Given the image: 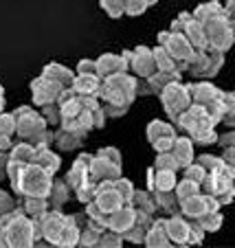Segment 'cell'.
I'll use <instances>...</instances> for the list:
<instances>
[{
    "label": "cell",
    "mask_w": 235,
    "mask_h": 248,
    "mask_svg": "<svg viewBox=\"0 0 235 248\" xmlns=\"http://www.w3.org/2000/svg\"><path fill=\"white\" fill-rule=\"evenodd\" d=\"M94 202L99 204V209L106 211V213H112V211L121 209L125 204V200L121 198V193L117 191L112 180H104V183H97L94 187Z\"/></svg>",
    "instance_id": "19"
},
{
    "label": "cell",
    "mask_w": 235,
    "mask_h": 248,
    "mask_svg": "<svg viewBox=\"0 0 235 248\" xmlns=\"http://www.w3.org/2000/svg\"><path fill=\"white\" fill-rule=\"evenodd\" d=\"M222 66H224V53L207 46L203 51H196V55L187 64V73L200 79H211L220 73Z\"/></svg>",
    "instance_id": "13"
},
{
    "label": "cell",
    "mask_w": 235,
    "mask_h": 248,
    "mask_svg": "<svg viewBox=\"0 0 235 248\" xmlns=\"http://www.w3.org/2000/svg\"><path fill=\"white\" fill-rule=\"evenodd\" d=\"M35 158V145L27 143V140H18L9 150V160H18V163H33Z\"/></svg>",
    "instance_id": "38"
},
{
    "label": "cell",
    "mask_w": 235,
    "mask_h": 248,
    "mask_svg": "<svg viewBox=\"0 0 235 248\" xmlns=\"http://www.w3.org/2000/svg\"><path fill=\"white\" fill-rule=\"evenodd\" d=\"M218 145L220 147H235V127H231L224 134H218Z\"/></svg>",
    "instance_id": "55"
},
{
    "label": "cell",
    "mask_w": 235,
    "mask_h": 248,
    "mask_svg": "<svg viewBox=\"0 0 235 248\" xmlns=\"http://www.w3.org/2000/svg\"><path fill=\"white\" fill-rule=\"evenodd\" d=\"M183 33H185V38L189 40V44H191L196 51H203V48L209 46L207 35H204V29H203V22H198V20L193 18V14H191V18L187 20V24H185Z\"/></svg>",
    "instance_id": "34"
},
{
    "label": "cell",
    "mask_w": 235,
    "mask_h": 248,
    "mask_svg": "<svg viewBox=\"0 0 235 248\" xmlns=\"http://www.w3.org/2000/svg\"><path fill=\"white\" fill-rule=\"evenodd\" d=\"M16 204H18V202H16V198L11 196V193H7L5 189H0V217L7 216L9 211H14Z\"/></svg>",
    "instance_id": "52"
},
{
    "label": "cell",
    "mask_w": 235,
    "mask_h": 248,
    "mask_svg": "<svg viewBox=\"0 0 235 248\" xmlns=\"http://www.w3.org/2000/svg\"><path fill=\"white\" fill-rule=\"evenodd\" d=\"M94 62H97V75L101 79L110 75H117V73H130V51H123L121 55H117V53H104V55H99Z\"/></svg>",
    "instance_id": "18"
},
{
    "label": "cell",
    "mask_w": 235,
    "mask_h": 248,
    "mask_svg": "<svg viewBox=\"0 0 235 248\" xmlns=\"http://www.w3.org/2000/svg\"><path fill=\"white\" fill-rule=\"evenodd\" d=\"M152 220H154V216H147V213H143V211H137V217H134L132 226L123 233V242L143 244L145 242V235H147V229H150Z\"/></svg>",
    "instance_id": "26"
},
{
    "label": "cell",
    "mask_w": 235,
    "mask_h": 248,
    "mask_svg": "<svg viewBox=\"0 0 235 248\" xmlns=\"http://www.w3.org/2000/svg\"><path fill=\"white\" fill-rule=\"evenodd\" d=\"M174 123L178 130H183L193 140V145H213V143H218V132H216L218 123L198 103H191Z\"/></svg>",
    "instance_id": "3"
},
{
    "label": "cell",
    "mask_w": 235,
    "mask_h": 248,
    "mask_svg": "<svg viewBox=\"0 0 235 248\" xmlns=\"http://www.w3.org/2000/svg\"><path fill=\"white\" fill-rule=\"evenodd\" d=\"M42 75H47V77H51V79H55L57 84H62L64 88H71L73 77H75V70L66 68L64 64L51 62V64H47V66L42 68Z\"/></svg>",
    "instance_id": "35"
},
{
    "label": "cell",
    "mask_w": 235,
    "mask_h": 248,
    "mask_svg": "<svg viewBox=\"0 0 235 248\" xmlns=\"http://www.w3.org/2000/svg\"><path fill=\"white\" fill-rule=\"evenodd\" d=\"M200 189L204 193H211L220 202V206L231 204L235 200V167H231L222 158L220 165H216L213 169L207 171L204 180L200 183Z\"/></svg>",
    "instance_id": "6"
},
{
    "label": "cell",
    "mask_w": 235,
    "mask_h": 248,
    "mask_svg": "<svg viewBox=\"0 0 235 248\" xmlns=\"http://www.w3.org/2000/svg\"><path fill=\"white\" fill-rule=\"evenodd\" d=\"M90 158H93V154H79L73 160L71 169L66 171L64 180L71 185L73 191H77L79 187L90 183Z\"/></svg>",
    "instance_id": "22"
},
{
    "label": "cell",
    "mask_w": 235,
    "mask_h": 248,
    "mask_svg": "<svg viewBox=\"0 0 235 248\" xmlns=\"http://www.w3.org/2000/svg\"><path fill=\"white\" fill-rule=\"evenodd\" d=\"M183 171V178H189V180H193V183H203L204 180V176H207V169L203 167V165L198 163V160H193V163H189L187 167H183L180 169Z\"/></svg>",
    "instance_id": "46"
},
{
    "label": "cell",
    "mask_w": 235,
    "mask_h": 248,
    "mask_svg": "<svg viewBox=\"0 0 235 248\" xmlns=\"http://www.w3.org/2000/svg\"><path fill=\"white\" fill-rule=\"evenodd\" d=\"M112 183H114V187H117V191L121 193L123 200L130 202L132 193H134V189H137V187H134V185H132L127 178H123V176H119V178H117V180H112Z\"/></svg>",
    "instance_id": "50"
},
{
    "label": "cell",
    "mask_w": 235,
    "mask_h": 248,
    "mask_svg": "<svg viewBox=\"0 0 235 248\" xmlns=\"http://www.w3.org/2000/svg\"><path fill=\"white\" fill-rule=\"evenodd\" d=\"M156 2H158V0H147V5H150V7H152V5H156Z\"/></svg>",
    "instance_id": "63"
},
{
    "label": "cell",
    "mask_w": 235,
    "mask_h": 248,
    "mask_svg": "<svg viewBox=\"0 0 235 248\" xmlns=\"http://www.w3.org/2000/svg\"><path fill=\"white\" fill-rule=\"evenodd\" d=\"M191 226H193V220L185 217L183 213L167 216V235L172 239V246H189Z\"/></svg>",
    "instance_id": "21"
},
{
    "label": "cell",
    "mask_w": 235,
    "mask_h": 248,
    "mask_svg": "<svg viewBox=\"0 0 235 248\" xmlns=\"http://www.w3.org/2000/svg\"><path fill=\"white\" fill-rule=\"evenodd\" d=\"M86 216H88V220H93V222H97V224H101V226H106L108 229V213L106 211H101L99 209V204L94 200H90V202H86Z\"/></svg>",
    "instance_id": "43"
},
{
    "label": "cell",
    "mask_w": 235,
    "mask_h": 248,
    "mask_svg": "<svg viewBox=\"0 0 235 248\" xmlns=\"http://www.w3.org/2000/svg\"><path fill=\"white\" fill-rule=\"evenodd\" d=\"M147 0H127L125 5V16H130V18H137V16L145 14L147 11Z\"/></svg>",
    "instance_id": "51"
},
{
    "label": "cell",
    "mask_w": 235,
    "mask_h": 248,
    "mask_svg": "<svg viewBox=\"0 0 235 248\" xmlns=\"http://www.w3.org/2000/svg\"><path fill=\"white\" fill-rule=\"evenodd\" d=\"M172 156L176 158V163H178V167H187L189 163H193V158H196V154H193V140L189 139L187 134L185 136H176L174 145H172Z\"/></svg>",
    "instance_id": "30"
},
{
    "label": "cell",
    "mask_w": 235,
    "mask_h": 248,
    "mask_svg": "<svg viewBox=\"0 0 235 248\" xmlns=\"http://www.w3.org/2000/svg\"><path fill=\"white\" fill-rule=\"evenodd\" d=\"M88 132L77 125H57L53 130V145L60 152H73L84 145Z\"/></svg>",
    "instance_id": "17"
},
{
    "label": "cell",
    "mask_w": 235,
    "mask_h": 248,
    "mask_svg": "<svg viewBox=\"0 0 235 248\" xmlns=\"http://www.w3.org/2000/svg\"><path fill=\"white\" fill-rule=\"evenodd\" d=\"M31 99H33V106H48V103H57L62 97V93H64V86L57 84L55 79H51V77L47 75H40L35 77V79L31 81Z\"/></svg>",
    "instance_id": "14"
},
{
    "label": "cell",
    "mask_w": 235,
    "mask_h": 248,
    "mask_svg": "<svg viewBox=\"0 0 235 248\" xmlns=\"http://www.w3.org/2000/svg\"><path fill=\"white\" fill-rule=\"evenodd\" d=\"M180 77H183V73H165V70H156V73H152L147 79H143L145 84L141 86V81H139V94H156L158 97L160 93H163V88L167 84H172V81H180Z\"/></svg>",
    "instance_id": "24"
},
{
    "label": "cell",
    "mask_w": 235,
    "mask_h": 248,
    "mask_svg": "<svg viewBox=\"0 0 235 248\" xmlns=\"http://www.w3.org/2000/svg\"><path fill=\"white\" fill-rule=\"evenodd\" d=\"M187 90H189V97H191V103L203 106L213 117V121L222 123V117H224V90L218 88L211 81L187 84Z\"/></svg>",
    "instance_id": "9"
},
{
    "label": "cell",
    "mask_w": 235,
    "mask_h": 248,
    "mask_svg": "<svg viewBox=\"0 0 235 248\" xmlns=\"http://www.w3.org/2000/svg\"><path fill=\"white\" fill-rule=\"evenodd\" d=\"M224 9L229 11V14H233L235 11V0H224Z\"/></svg>",
    "instance_id": "60"
},
{
    "label": "cell",
    "mask_w": 235,
    "mask_h": 248,
    "mask_svg": "<svg viewBox=\"0 0 235 248\" xmlns=\"http://www.w3.org/2000/svg\"><path fill=\"white\" fill-rule=\"evenodd\" d=\"M97 246H108V248L123 246V235L117 233V231H112V229H104L101 233H99Z\"/></svg>",
    "instance_id": "45"
},
{
    "label": "cell",
    "mask_w": 235,
    "mask_h": 248,
    "mask_svg": "<svg viewBox=\"0 0 235 248\" xmlns=\"http://www.w3.org/2000/svg\"><path fill=\"white\" fill-rule=\"evenodd\" d=\"M16 209H20L24 216H29L31 220H40V217L51 209L48 198H35V196H20Z\"/></svg>",
    "instance_id": "29"
},
{
    "label": "cell",
    "mask_w": 235,
    "mask_h": 248,
    "mask_svg": "<svg viewBox=\"0 0 235 248\" xmlns=\"http://www.w3.org/2000/svg\"><path fill=\"white\" fill-rule=\"evenodd\" d=\"M2 108H5V88L0 84V112H2Z\"/></svg>",
    "instance_id": "61"
},
{
    "label": "cell",
    "mask_w": 235,
    "mask_h": 248,
    "mask_svg": "<svg viewBox=\"0 0 235 248\" xmlns=\"http://www.w3.org/2000/svg\"><path fill=\"white\" fill-rule=\"evenodd\" d=\"M158 99H160V103H163L165 114L170 117L172 123L191 106V97H189L187 84H183V81H172V84H167L163 88V93L158 94Z\"/></svg>",
    "instance_id": "12"
},
{
    "label": "cell",
    "mask_w": 235,
    "mask_h": 248,
    "mask_svg": "<svg viewBox=\"0 0 235 248\" xmlns=\"http://www.w3.org/2000/svg\"><path fill=\"white\" fill-rule=\"evenodd\" d=\"M130 204L137 211H143L147 216H156L158 213V204H156V198L150 189H134L130 198Z\"/></svg>",
    "instance_id": "32"
},
{
    "label": "cell",
    "mask_w": 235,
    "mask_h": 248,
    "mask_svg": "<svg viewBox=\"0 0 235 248\" xmlns=\"http://www.w3.org/2000/svg\"><path fill=\"white\" fill-rule=\"evenodd\" d=\"M7 178L11 183L14 193L20 196H35V198H47L53 185V173L40 167L38 163H18V160H9L7 165Z\"/></svg>",
    "instance_id": "2"
},
{
    "label": "cell",
    "mask_w": 235,
    "mask_h": 248,
    "mask_svg": "<svg viewBox=\"0 0 235 248\" xmlns=\"http://www.w3.org/2000/svg\"><path fill=\"white\" fill-rule=\"evenodd\" d=\"M16 117V136L18 140H27L33 145L40 143H53V127L47 125L44 117L31 106H18L14 110Z\"/></svg>",
    "instance_id": "4"
},
{
    "label": "cell",
    "mask_w": 235,
    "mask_h": 248,
    "mask_svg": "<svg viewBox=\"0 0 235 248\" xmlns=\"http://www.w3.org/2000/svg\"><path fill=\"white\" fill-rule=\"evenodd\" d=\"M145 246L150 248H167L172 246V239L167 235V217H156L152 220L150 229H147V235H145Z\"/></svg>",
    "instance_id": "25"
},
{
    "label": "cell",
    "mask_w": 235,
    "mask_h": 248,
    "mask_svg": "<svg viewBox=\"0 0 235 248\" xmlns=\"http://www.w3.org/2000/svg\"><path fill=\"white\" fill-rule=\"evenodd\" d=\"M130 73L134 77H139V79H147L152 73H156L152 48H147V46L132 48L130 51Z\"/></svg>",
    "instance_id": "20"
},
{
    "label": "cell",
    "mask_w": 235,
    "mask_h": 248,
    "mask_svg": "<svg viewBox=\"0 0 235 248\" xmlns=\"http://www.w3.org/2000/svg\"><path fill=\"white\" fill-rule=\"evenodd\" d=\"M156 40H158L160 46H165V51L176 60L180 73H187V64L191 62V57L196 55V48L189 44V40L185 38V33L167 29V31H160L158 35H156Z\"/></svg>",
    "instance_id": "10"
},
{
    "label": "cell",
    "mask_w": 235,
    "mask_h": 248,
    "mask_svg": "<svg viewBox=\"0 0 235 248\" xmlns=\"http://www.w3.org/2000/svg\"><path fill=\"white\" fill-rule=\"evenodd\" d=\"M71 185L66 183L64 178H53V185H51V191H48V204H51V209H62V206L66 204V202L71 200Z\"/></svg>",
    "instance_id": "33"
},
{
    "label": "cell",
    "mask_w": 235,
    "mask_h": 248,
    "mask_svg": "<svg viewBox=\"0 0 235 248\" xmlns=\"http://www.w3.org/2000/svg\"><path fill=\"white\" fill-rule=\"evenodd\" d=\"M196 222L204 229V233H216V231L222 229V222H224V217H222L220 209H218V211H209V213L200 216Z\"/></svg>",
    "instance_id": "39"
},
{
    "label": "cell",
    "mask_w": 235,
    "mask_h": 248,
    "mask_svg": "<svg viewBox=\"0 0 235 248\" xmlns=\"http://www.w3.org/2000/svg\"><path fill=\"white\" fill-rule=\"evenodd\" d=\"M152 167L156 169H176V171H180L178 163H176V158L172 156V152H156V160Z\"/></svg>",
    "instance_id": "49"
},
{
    "label": "cell",
    "mask_w": 235,
    "mask_h": 248,
    "mask_svg": "<svg viewBox=\"0 0 235 248\" xmlns=\"http://www.w3.org/2000/svg\"><path fill=\"white\" fill-rule=\"evenodd\" d=\"M0 231H2V237H5L7 246L29 248V246H35V242H38L35 220L24 216L20 209H14L7 216L0 217Z\"/></svg>",
    "instance_id": "5"
},
{
    "label": "cell",
    "mask_w": 235,
    "mask_h": 248,
    "mask_svg": "<svg viewBox=\"0 0 235 248\" xmlns=\"http://www.w3.org/2000/svg\"><path fill=\"white\" fill-rule=\"evenodd\" d=\"M75 73H84V75H93V73H97V62H94V60H81L79 64H77Z\"/></svg>",
    "instance_id": "56"
},
{
    "label": "cell",
    "mask_w": 235,
    "mask_h": 248,
    "mask_svg": "<svg viewBox=\"0 0 235 248\" xmlns=\"http://www.w3.org/2000/svg\"><path fill=\"white\" fill-rule=\"evenodd\" d=\"M123 176V160L117 147H101L90 158V183H104V180H117Z\"/></svg>",
    "instance_id": "8"
},
{
    "label": "cell",
    "mask_w": 235,
    "mask_h": 248,
    "mask_svg": "<svg viewBox=\"0 0 235 248\" xmlns=\"http://www.w3.org/2000/svg\"><path fill=\"white\" fill-rule=\"evenodd\" d=\"M178 183V171L176 169H147V189L150 191H172Z\"/></svg>",
    "instance_id": "23"
},
{
    "label": "cell",
    "mask_w": 235,
    "mask_h": 248,
    "mask_svg": "<svg viewBox=\"0 0 235 248\" xmlns=\"http://www.w3.org/2000/svg\"><path fill=\"white\" fill-rule=\"evenodd\" d=\"M222 123L229 127H235V90L233 93H224V117Z\"/></svg>",
    "instance_id": "47"
},
{
    "label": "cell",
    "mask_w": 235,
    "mask_h": 248,
    "mask_svg": "<svg viewBox=\"0 0 235 248\" xmlns=\"http://www.w3.org/2000/svg\"><path fill=\"white\" fill-rule=\"evenodd\" d=\"M222 158H224V163H229L231 167H235V147H222Z\"/></svg>",
    "instance_id": "58"
},
{
    "label": "cell",
    "mask_w": 235,
    "mask_h": 248,
    "mask_svg": "<svg viewBox=\"0 0 235 248\" xmlns=\"http://www.w3.org/2000/svg\"><path fill=\"white\" fill-rule=\"evenodd\" d=\"M33 163H38L40 167H44L47 171H51L53 176H55L62 167V158L48 147V143H40V145H35V158H33Z\"/></svg>",
    "instance_id": "31"
},
{
    "label": "cell",
    "mask_w": 235,
    "mask_h": 248,
    "mask_svg": "<svg viewBox=\"0 0 235 248\" xmlns=\"http://www.w3.org/2000/svg\"><path fill=\"white\" fill-rule=\"evenodd\" d=\"M231 24H233V31H235V11L231 14Z\"/></svg>",
    "instance_id": "62"
},
{
    "label": "cell",
    "mask_w": 235,
    "mask_h": 248,
    "mask_svg": "<svg viewBox=\"0 0 235 248\" xmlns=\"http://www.w3.org/2000/svg\"><path fill=\"white\" fill-rule=\"evenodd\" d=\"M99 5L110 18H123L125 16V5L127 0H99Z\"/></svg>",
    "instance_id": "42"
},
{
    "label": "cell",
    "mask_w": 235,
    "mask_h": 248,
    "mask_svg": "<svg viewBox=\"0 0 235 248\" xmlns=\"http://www.w3.org/2000/svg\"><path fill=\"white\" fill-rule=\"evenodd\" d=\"M203 29H204V35H207L209 48H216V51H222V53L233 48L235 31H233V24H231V14L226 9L203 20Z\"/></svg>",
    "instance_id": "7"
},
{
    "label": "cell",
    "mask_w": 235,
    "mask_h": 248,
    "mask_svg": "<svg viewBox=\"0 0 235 248\" xmlns=\"http://www.w3.org/2000/svg\"><path fill=\"white\" fill-rule=\"evenodd\" d=\"M11 145H14V139H9V136H0V150H2V152H9Z\"/></svg>",
    "instance_id": "59"
},
{
    "label": "cell",
    "mask_w": 235,
    "mask_h": 248,
    "mask_svg": "<svg viewBox=\"0 0 235 248\" xmlns=\"http://www.w3.org/2000/svg\"><path fill=\"white\" fill-rule=\"evenodd\" d=\"M152 55H154V64H156V70H165V73H180L178 70V64L176 60L170 55V53L165 51V46L156 44L152 48Z\"/></svg>",
    "instance_id": "37"
},
{
    "label": "cell",
    "mask_w": 235,
    "mask_h": 248,
    "mask_svg": "<svg viewBox=\"0 0 235 248\" xmlns=\"http://www.w3.org/2000/svg\"><path fill=\"white\" fill-rule=\"evenodd\" d=\"M220 209V202L211 196V193H204V191H198L193 196H189L187 200L180 202V213L189 220H198L200 216L209 213V211H218Z\"/></svg>",
    "instance_id": "16"
},
{
    "label": "cell",
    "mask_w": 235,
    "mask_h": 248,
    "mask_svg": "<svg viewBox=\"0 0 235 248\" xmlns=\"http://www.w3.org/2000/svg\"><path fill=\"white\" fill-rule=\"evenodd\" d=\"M94 187H97V185H94V183H88V185H84V187H79V189H77V191H73V193H75V198L81 202V204H86V202L94 200Z\"/></svg>",
    "instance_id": "53"
},
{
    "label": "cell",
    "mask_w": 235,
    "mask_h": 248,
    "mask_svg": "<svg viewBox=\"0 0 235 248\" xmlns=\"http://www.w3.org/2000/svg\"><path fill=\"white\" fill-rule=\"evenodd\" d=\"M189 18H191V11H180V14L176 16L174 20H172L170 29H172V31L183 33V29H185V24H187V20H189Z\"/></svg>",
    "instance_id": "54"
},
{
    "label": "cell",
    "mask_w": 235,
    "mask_h": 248,
    "mask_svg": "<svg viewBox=\"0 0 235 248\" xmlns=\"http://www.w3.org/2000/svg\"><path fill=\"white\" fill-rule=\"evenodd\" d=\"M147 140L150 145L154 147V152H170L172 145L176 140V127L174 123H167V121H160V119H154V121L147 123Z\"/></svg>",
    "instance_id": "15"
},
{
    "label": "cell",
    "mask_w": 235,
    "mask_h": 248,
    "mask_svg": "<svg viewBox=\"0 0 235 248\" xmlns=\"http://www.w3.org/2000/svg\"><path fill=\"white\" fill-rule=\"evenodd\" d=\"M134 217H137V209H134L130 202H125L121 209L112 211V213L108 216V229H112V231H117V233L123 235L132 226Z\"/></svg>",
    "instance_id": "27"
},
{
    "label": "cell",
    "mask_w": 235,
    "mask_h": 248,
    "mask_svg": "<svg viewBox=\"0 0 235 248\" xmlns=\"http://www.w3.org/2000/svg\"><path fill=\"white\" fill-rule=\"evenodd\" d=\"M220 11H224V5H220L218 0H209V2H203V5H198L196 9L191 11L193 18L198 20V22H203V20L211 18V16L220 14Z\"/></svg>",
    "instance_id": "40"
},
{
    "label": "cell",
    "mask_w": 235,
    "mask_h": 248,
    "mask_svg": "<svg viewBox=\"0 0 235 248\" xmlns=\"http://www.w3.org/2000/svg\"><path fill=\"white\" fill-rule=\"evenodd\" d=\"M198 191H203L200 185L189 178H183V176L178 178V183H176V187H174V193H176V198H178V202L187 200L189 196H193V193H198Z\"/></svg>",
    "instance_id": "41"
},
{
    "label": "cell",
    "mask_w": 235,
    "mask_h": 248,
    "mask_svg": "<svg viewBox=\"0 0 235 248\" xmlns=\"http://www.w3.org/2000/svg\"><path fill=\"white\" fill-rule=\"evenodd\" d=\"M7 165H9V152L0 150V180L7 178Z\"/></svg>",
    "instance_id": "57"
},
{
    "label": "cell",
    "mask_w": 235,
    "mask_h": 248,
    "mask_svg": "<svg viewBox=\"0 0 235 248\" xmlns=\"http://www.w3.org/2000/svg\"><path fill=\"white\" fill-rule=\"evenodd\" d=\"M44 117V121H47L48 127H53L55 130L57 125L62 123V112H60V103H48V106H42V112H40Z\"/></svg>",
    "instance_id": "44"
},
{
    "label": "cell",
    "mask_w": 235,
    "mask_h": 248,
    "mask_svg": "<svg viewBox=\"0 0 235 248\" xmlns=\"http://www.w3.org/2000/svg\"><path fill=\"white\" fill-rule=\"evenodd\" d=\"M139 81L141 79L134 77L132 73H117V75L101 79L97 99L104 106L106 117L119 119L130 110V106L139 97Z\"/></svg>",
    "instance_id": "1"
},
{
    "label": "cell",
    "mask_w": 235,
    "mask_h": 248,
    "mask_svg": "<svg viewBox=\"0 0 235 248\" xmlns=\"http://www.w3.org/2000/svg\"><path fill=\"white\" fill-rule=\"evenodd\" d=\"M0 136L16 139V117H14V112H0Z\"/></svg>",
    "instance_id": "48"
},
{
    "label": "cell",
    "mask_w": 235,
    "mask_h": 248,
    "mask_svg": "<svg viewBox=\"0 0 235 248\" xmlns=\"http://www.w3.org/2000/svg\"><path fill=\"white\" fill-rule=\"evenodd\" d=\"M66 222H68L66 213H62L60 209H48L40 220H35V233H38V242L35 244L44 242L48 246H60Z\"/></svg>",
    "instance_id": "11"
},
{
    "label": "cell",
    "mask_w": 235,
    "mask_h": 248,
    "mask_svg": "<svg viewBox=\"0 0 235 248\" xmlns=\"http://www.w3.org/2000/svg\"><path fill=\"white\" fill-rule=\"evenodd\" d=\"M156 198V204H158V213H165V216H174V213H180V202L176 198L174 189L172 191H152Z\"/></svg>",
    "instance_id": "36"
},
{
    "label": "cell",
    "mask_w": 235,
    "mask_h": 248,
    "mask_svg": "<svg viewBox=\"0 0 235 248\" xmlns=\"http://www.w3.org/2000/svg\"><path fill=\"white\" fill-rule=\"evenodd\" d=\"M99 86H101V77L97 73L93 75H84V73H75L73 77V84H71V90L81 97H97L99 94Z\"/></svg>",
    "instance_id": "28"
}]
</instances>
